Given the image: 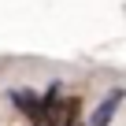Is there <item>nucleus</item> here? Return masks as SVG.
<instances>
[{
    "label": "nucleus",
    "instance_id": "f257e3e1",
    "mask_svg": "<svg viewBox=\"0 0 126 126\" xmlns=\"http://www.w3.org/2000/svg\"><path fill=\"white\" fill-rule=\"evenodd\" d=\"M119 104H122V89H111L104 100H100V108L93 111V119H89V126H111V119H115V111H119Z\"/></svg>",
    "mask_w": 126,
    "mask_h": 126
},
{
    "label": "nucleus",
    "instance_id": "f03ea898",
    "mask_svg": "<svg viewBox=\"0 0 126 126\" xmlns=\"http://www.w3.org/2000/svg\"><path fill=\"white\" fill-rule=\"evenodd\" d=\"M71 126H78V122H71Z\"/></svg>",
    "mask_w": 126,
    "mask_h": 126
}]
</instances>
